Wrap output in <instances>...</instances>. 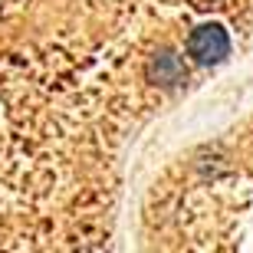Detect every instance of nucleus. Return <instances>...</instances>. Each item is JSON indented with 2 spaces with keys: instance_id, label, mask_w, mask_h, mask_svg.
<instances>
[{
  "instance_id": "nucleus-1",
  "label": "nucleus",
  "mask_w": 253,
  "mask_h": 253,
  "mask_svg": "<svg viewBox=\"0 0 253 253\" xmlns=\"http://www.w3.org/2000/svg\"><path fill=\"white\" fill-rule=\"evenodd\" d=\"M188 53L197 59L201 66H214L230 53V40L217 23H204V27L191 30L188 37Z\"/></svg>"
},
{
  "instance_id": "nucleus-2",
  "label": "nucleus",
  "mask_w": 253,
  "mask_h": 253,
  "mask_svg": "<svg viewBox=\"0 0 253 253\" xmlns=\"http://www.w3.org/2000/svg\"><path fill=\"white\" fill-rule=\"evenodd\" d=\"M151 76H155L158 83H181V79H184V66L174 56H161L158 63L151 66Z\"/></svg>"
}]
</instances>
